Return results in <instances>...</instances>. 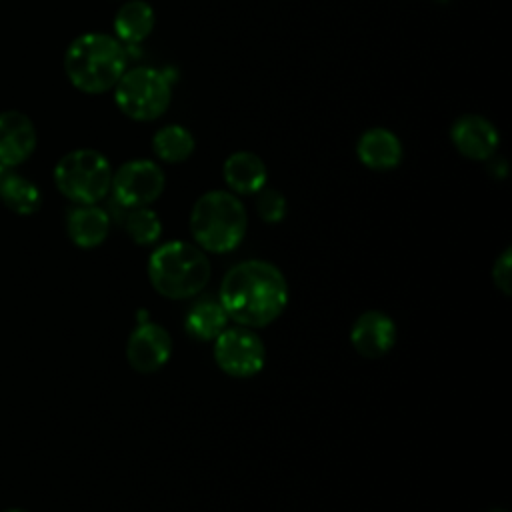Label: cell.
<instances>
[{"label": "cell", "instance_id": "cell-1", "mask_svg": "<svg viewBox=\"0 0 512 512\" xmlns=\"http://www.w3.org/2000/svg\"><path fill=\"white\" fill-rule=\"evenodd\" d=\"M228 320L260 328L274 322L288 304V282L278 266L266 260H244L232 266L218 292Z\"/></svg>", "mask_w": 512, "mask_h": 512}, {"label": "cell", "instance_id": "cell-2", "mask_svg": "<svg viewBox=\"0 0 512 512\" xmlns=\"http://www.w3.org/2000/svg\"><path fill=\"white\" fill-rule=\"evenodd\" d=\"M126 46L110 34L86 32L74 38L64 54V72L74 88L102 94L116 86L126 70Z\"/></svg>", "mask_w": 512, "mask_h": 512}, {"label": "cell", "instance_id": "cell-3", "mask_svg": "<svg viewBox=\"0 0 512 512\" xmlns=\"http://www.w3.org/2000/svg\"><path fill=\"white\" fill-rule=\"evenodd\" d=\"M148 280L152 288L170 300H184L200 294L210 280L206 252L184 240L164 242L148 258Z\"/></svg>", "mask_w": 512, "mask_h": 512}, {"label": "cell", "instance_id": "cell-4", "mask_svg": "<svg viewBox=\"0 0 512 512\" xmlns=\"http://www.w3.org/2000/svg\"><path fill=\"white\" fill-rule=\"evenodd\" d=\"M248 214L234 192L208 190L190 210V232L194 244L204 252H232L244 238Z\"/></svg>", "mask_w": 512, "mask_h": 512}, {"label": "cell", "instance_id": "cell-5", "mask_svg": "<svg viewBox=\"0 0 512 512\" xmlns=\"http://www.w3.org/2000/svg\"><path fill=\"white\" fill-rule=\"evenodd\" d=\"M54 184L74 204H98L110 192L112 166L102 152L78 148L58 160Z\"/></svg>", "mask_w": 512, "mask_h": 512}, {"label": "cell", "instance_id": "cell-6", "mask_svg": "<svg viewBox=\"0 0 512 512\" xmlns=\"http://www.w3.org/2000/svg\"><path fill=\"white\" fill-rule=\"evenodd\" d=\"M114 100L124 116L136 122H152L168 110L172 102V84L162 70L136 66L124 70L116 82Z\"/></svg>", "mask_w": 512, "mask_h": 512}, {"label": "cell", "instance_id": "cell-7", "mask_svg": "<svg viewBox=\"0 0 512 512\" xmlns=\"http://www.w3.org/2000/svg\"><path fill=\"white\" fill-rule=\"evenodd\" d=\"M164 184L166 178L160 164L148 158H134L112 172L110 192L114 202L124 210L142 208L160 198Z\"/></svg>", "mask_w": 512, "mask_h": 512}, {"label": "cell", "instance_id": "cell-8", "mask_svg": "<svg viewBox=\"0 0 512 512\" xmlns=\"http://www.w3.org/2000/svg\"><path fill=\"white\" fill-rule=\"evenodd\" d=\"M214 360L228 376L250 378L264 368L266 348L254 330L246 326H226L214 338Z\"/></svg>", "mask_w": 512, "mask_h": 512}, {"label": "cell", "instance_id": "cell-9", "mask_svg": "<svg viewBox=\"0 0 512 512\" xmlns=\"http://www.w3.org/2000/svg\"><path fill=\"white\" fill-rule=\"evenodd\" d=\"M172 356V338L168 330L156 322L138 324L126 342L128 364L142 374L160 370Z\"/></svg>", "mask_w": 512, "mask_h": 512}, {"label": "cell", "instance_id": "cell-10", "mask_svg": "<svg viewBox=\"0 0 512 512\" xmlns=\"http://www.w3.org/2000/svg\"><path fill=\"white\" fill-rule=\"evenodd\" d=\"M454 148L470 160H490L500 144L496 126L480 114H462L450 128Z\"/></svg>", "mask_w": 512, "mask_h": 512}, {"label": "cell", "instance_id": "cell-11", "mask_svg": "<svg viewBox=\"0 0 512 512\" xmlns=\"http://www.w3.org/2000/svg\"><path fill=\"white\" fill-rule=\"evenodd\" d=\"M396 324L394 320L380 310L362 312L350 330L352 348L364 358H382L396 344Z\"/></svg>", "mask_w": 512, "mask_h": 512}, {"label": "cell", "instance_id": "cell-12", "mask_svg": "<svg viewBox=\"0 0 512 512\" xmlns=\"http://www.w3.org/2000/svg\"><path fill=\"white\" fill-rule=\"evenodd\" d=\"M36 148V128L18 110L0 112V168H14L28 160Z\"/></svg>", "mask_w": 512, "mask_h": 512}, {"label": "cell", "instance_id": "cell-13", "mask_svg": "<svg viewBox=\"0 0 512 512\" xmlns=\"http://www.w3.org/2000/svg\"><path fill=\"white\" fill-rule=\"evenodd\" d=\"M356 156L370 170H392L402 162V142L392 130L376 126L360 134Z\"/></svg>", "mask_w": 512, "mask_h": 512}, {"label": "cell", "instance_id": "cell-14", "mask_svg": "<svg viewBox=\"0 0 512 512\" xmlns=\"http://www.w3.org/2000/svg\"><path fill=\"white\" fill-rule=\"evenodd\" d=\"M66 232L78 248H96L110 232V214L98 204H76L68 210Z\"/></svg>", "mask_w": 512, "mask_h": 512}, {"label": "cell", "instance_id": "cell-15", "mask_svg": "<svg viewBox=\"0 0 512 512\" xmlns=\"http://www.w3.org/2000/svg\"><path fill=\"white\" fill-rule=\"evenodd\" d=\"M222 176L230 192L234 194H256L266 186V164L264 160L248 150L232 152L222 166Z\"/></svg>", "mask_w": 512, "mask_h": 512}, {"label": "cell", "instance_id": "cell-16", "mask_svg": "<svg viewBox=\"0 0 512 512\" xmlns=\"http://www.w3.org/2000/svg\"><path fill=\"white\" fill-rule=\"evenodd\" d=\"M154 22L156 16L148 2L128 0L118 8L114 16V32L124 46H136L150 36Z\"/></svg>", "mask_w": 512, "mask_h": 512}, {"label": "cell", "instance_id": "cell-17", "mask_svg": "<svg viewBox=\"0 0 512 512\" xmlns=\"http://www.w3.org/2000/svg\"><path fill=\"white\" fill-rule=\"evenodd\" d=\"M0 200L8 210L28 216L40 208L42 194L32 180L8 168H0Z\"/></svg>", "mask_w": 512, "mask_h": 512}, {"label": "cell", "instance_id": "cell-18", "mask_svg": "<svg viewBox=\"0 0 512 512\" xmlns=\"http://www.w3.org/2000/svg\"><path fill=\"white\" fill-rule=\"evenodd\" d=\"M228 326V316L222 304L214 298H200L196 300L186 318L184 328L196 340H214L224 328Z\"/></svg>", "mask_w": 512, "mask_h": 512}, {"label": "cell", "instance_id": "cell-19", "mask_svg": "<svg viewBox=\"0 0 512 512\" xmlns=\"http://www.w3.org/2000/svg\"><path fill=\"white\" fill-rule=\"evenodd\" d=\"M194 136L182 124H168L154 132L152 150L156 158L168 164L186 162L194 152Z\"/></svg>", "mask_w": 512, "mask_h": 512}, {"label": "cell", "instance_id": "cell-20", "mask_svg": "<svg viewBox=\"0 0 512 512\" xmlns=\"http://www.w3.org/2000/svg\"><path fill=\"white\" fill-rule=\"evenodd\" d=\"M124 228L132 242L138 246L154 244L162 234V222L158 214L148 206L128 208L124 216Z\"/></svg>", "mask_w": 512, "mask_h": 512}, {"label": "cell", "instance_id": "cell-21", "mask_svg": "<svg viewBox=\"0 0 512 512\" xmlns=\"http://www.w3.org/2000/svg\"><path fill=\"white\" fill-rule=\"evenodd\" d=\"M256 212L258 216L268 222V224H276L286 216V198L280 190L276 188H260L256 192Z\"/></svg>", "mask_w": 512, "mask_h": 512}, {"label": "cell", "instance_id": "cell-22", "mask_svg": "<svg viewBox=\"0 0 512 512\" xmlns=\"http://www.w3.org/2000/svg\"><path fill=\"white\" fill-rule=\"evenodd\" d=\"M510 274H512V254H510V248H506V250L494 260V266H492V280H494V286H496L504 296H510V286H512Z\"/></svg>", "mask_w": 512, "mask_h": 512}, {"label": "cell", "instance_id": "cell-23", "mask_svg": "<svg viewBox=\"0 0 512 512\" xmlns=\"http://www.w3.org/2000/svg\"><path fill=\"white\" fill-rule=\"evenodd\" d=\"M4 512H28V510H22V508H8V510H4Z\"/></svg>", "mask_w": 512, "mask_h": 512}, {"label": "cell", "instance_id": "cell-24", "mask_svg": "<svg viewBox=\"0 0 512 512\" xmlns=\"http://www.w3.org/2000/svg\"><path fill=\"white\" fill-rule=\"evenodd\" d=\"M494 512H504V510H494Z\"/></svg>", "mask_w": 512, "mask_h": 512}]
</instances>
